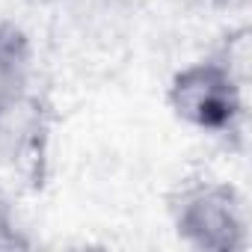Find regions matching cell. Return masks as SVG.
<instances>
[{
	"instance_id": "6da1fadb",
	"label": "cell",
	"mask_w": 252,
	"mask_h": 252,
	"mask_svg": "<svg viewBox=\"0 0 252 252\" xmlns=\"http://www.w3.org/2000/svg\"><path fill=\"white\" fill-rule=\"evenodd\" d=\"M175 119L205 134H228L243 119V74L220 54L178 68L166 86Z\"/></svg>"
},
{
	"instance_id": "7a4b0ae2",
	"label": "cell",
	"mask_w": 252,
	"mask_h": 252,
	"mask_svg": "<svg viewBox=\"0 0 252 252\" xmlns=\"http://www.w3.org/2000/svg\"><path fill=\"white\" fill-rule=\"evenodd\" d=\"M175 237L196 252H237L249 240L243 193L228 181H193L169 205Z\"/></svg>"
},
{
	"instance_id": "3957f363",
	"label": "cell",
	"mask_w": 252,
	"mask_h": 252,
	"mask_svg": "<svg viewBox=\"0 0 252 252\" xmlns=\"http://www.w3.org/2000/svg\"><path fill=\"white\" fill-rule=\"evenodd\" d=\"M48 110L36 95H30L0 116V160L15 172H33L48 152Z\"/></svg>"
},
{
	"instance_id": "277c9868",
	"label": "cell",
	"mask_w": 252,
	"mask_h": 252,
	"mask_svg": "<svg viewBox=\"0 0 252 252\" xmlns=\"http://www.w3.org/2000/svg\"><path fill=\"white\" fill-rule=\"evenodd\" d=\"M36 48L12 21H0V116L33 95Z\"/></svg>"
},
{
	"instance_id": "5b68a950",
	"label": "cell",
	"mask_w": 252,
	"mask_h": 252,
	"mask_svg": "<svg viewBox=\"0 0 252 252\" xmlns=\"http://www.w3.org/2000/svg\"><path fill=\"white\" fill-rule=\"evenodd\" d=\"M15 246H24V240H21V228H18L15 208H12L6 190L0 187V249H15Z\"/></svg>"
}]
</instances>
